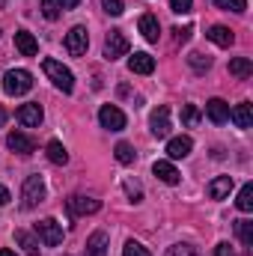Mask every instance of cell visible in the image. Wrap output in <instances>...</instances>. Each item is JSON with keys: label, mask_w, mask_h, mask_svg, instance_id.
Listing matches in <instances>:
<instances>
[{"label": "cell", "mask_w": 253, "mask_h": 256, "mask_svg": "<svg viewBox=\"0 0 253 256\" xmlns=\"http://www.w3.org/2000/svg\"><path fill=\"white\" fill-rule=\"evenodd\" d=\"M42 68H45V74H48V80L57 86V90H63L66 96L74 90V74H72V68H66L63 63H57V60H42Z\"/></svg>", "instance_id": "1"}, {"label": "cell", "mask_w": 253, "mask_h": 256, "mask_svg": "<svg viewBox=\"0 0 253 256\" xmlns=\"http://www.w3.org/2000/svg\"><path fill=\"white\" fill-rule=\"evenodd\" d=\"M45 182H42V176L39 173H33V176H27L24 179V185H21V206L24 208H36L39 202H45Z\"/></svg>", "instance_id": "2"}, {"label": "cell", "mask_w": 253, "mask_h": 256, "mask_svg": "<svg viewBox=\"0 0 253 256\" xmlns=\"http://www.w3.org/2000/svg\"><path fill=\"white\" fill-rule=\"evenodd\" d=\"M3 90H6L9 96H24V92L33 90V74H30L27 68H9V72L3 74Z\"/></svg>", "instance_id": "3"}, {"label": "cell", "mask_w": 253, "mask_h": 256, "mask_svg": "<svg viewBox=\"0 0 253 256\" xmlns=\"http://www.w3.org/2000/svg\"><path fill=\"white\" fill-rule=\"evenodd\" d=\"M63 45H66V51H68L72 57H84L86 48H90V33H86V27H80V24L72 27V30L66 33Z\"/></svg>", "instance_id": "4"}, {"label": "cell", "mask_w": 253, "mask_h": 256, "mask_svg": "<svg viewBox=\"0 0 253 256\" xmlns=\"http://www.w3.org/2000/svg\"><path fill=\"white\" fill-rule=\"evenodd\" d=\"M36 236L45 242V248H57V244L63 242V226H60L54 218H45V220L36 224Z\"/></svg>", "instance_id": "5"}, {"label": "cell", "mask_w": 253, "mask_h": 256, "mask_svg": "<svg viewBox=\"0 0 253 256\" xmlns=\"http://www.w3.org/2000/svg\"><path fill=\"white\" fill-rule=\"evenodd\" d=\"M126 54H128V39L120 30H110L108 39H104V57L114 63V60H120V57H126Z\"/></svg>", "instance_id": "6"}, {"label": "cell", "mask_w": 253, "mask_h": 256, "mask_svg": "<svg viewBox=\"0 0 253 256\" xmlns=\"http://www.w3.org/2000/svg\"><path fill=\"white\" fill-rule=\"evenodd\" d=\"M98 122H102V128H108V131H122L126 128V114L116 104H104L98 110Z\"/></svg>", "instance_id": "7"}, {"label": "cell", "mask_w": 253, "mask_h": 256, "mask_svg": "<svg viewBox=\"0 0 253 256\" xmlns=\"http://www.w3.org/2000/svg\"><path fill=\"white\" fill-rule=\"evenodd\" d=\"M68 212L72 214H96L98 208H102V202L96 200V196H84V194H74V196H68Z\"/></svg>", "instance_id": "8"}, {"label": "cell", "mask_w": 253, "mask_h": 256, "mask_svg": "<svg viewBox=\"0 0 253 256\" xmlns=\"http://www.w3.org/2000/svg\"><path fill=\"white\" fill-rule=\"evenodd\" d=\"M149 126H152V134H155V137H167V134H170V108H167V104L155 108L152 116H149Z\"/></svg>", "instance_id": "9"}, {"label": "cell", "mask_w": 253, "mask_h": 256, "mask_svg": "<svg viewBox=\"0 0 253 256\" xmlns=\"http://www.w3.org/2000/svg\"><path fill=\"white\" fill-rule=\"evenodd\" d=\"M42 120H45V114H42V108L36 104V102H30V104H21L18 108V122L27 128H39L42 126Z\"/></svg>", "instance_id": "10"}, {"label": "cell", "mask_w": 253, "mask_h": 256, "mask_svg": "<svg viewBox=\"0 0 253 256\" xmlns=\"http://www.w3.org/2000/svg\"><path fill=\"white\" fill-rule=\"evenodd\" d=\"M6 146H9L12 152H18V155H33L36 140H33V137H27V134H21V131H12V134L6 137Z\"/></svg>", "instance_id": "11"}, {"label": "cell", "mask_w": 253, "mask_h": 256, "mask_svg": "<svg viewBox=\"0 0 253 256\" xmlns=\"http://www.w3.org/2000/svg\"><path fill=\"white\" fill-rule=\"evenodd\" d=\"M128 68L134 74H152L155 72V57L146 51H134V57H128Z\"/></svg>", "instance_id": "12"}, {"label": "cell", "mask_w": 253, "mask_h": 256, "mask_svg": "<svg viewBox=\"0 0 253 256\" xmlns=\"http://www.w3.org/2000/svg\"><path fill=\"white\" fill-rule=\"evenodd\" d=\"M15 48H18L24 57H36V54H39V42H36V36H33L30 30H18V33H15Z\"/></svg>", "instance_id": "13"}, {"label": "cell", "mask_w": 253, "mask_h": 256, "mask_svg": "<svg viewBox=\"0 0 253 256\" xmlns=\"http://www.w3.org/2000/svg\"><path fill=\"white\" fill-rule=\"evenodd\" d=\"M206 116H208L214 126H224V122L230 120V104H226L224 98H212V102L206 104Z\"/></svg>", "instance_id": "14"}, {"label": "cell", "mask_w": 253, "mask_h": 256, "mask_svg": "<svg viewBox=\"0 0 253 256\" xmlns=\"http://www.w3.org/2000/svg\"><path fill=\"white\" fill-rule=\"evenodd\" d=\"M232 176H218V179H212L208 182V188H206V194L212 196V200H226L230 196V191H232Z\"/></svg>", "instance_id": "15"}, {"label": "cell", "mask_w": 253, "mask_h": 256, "mask_svg": "<svg viewBox=\"0 0 253 256\" xmlns=\"http://www.w3.org/2000/svg\"><path fill=\"white\" fill-rule=\"evenodd\" d=\"M152 173H155L164 185H179V179H182L179 170H176L170 161H155V164H152Z\"/></svg>", "instance_id": "16"}, {"label": "cell", "mask_w": 253, "mask_h": 256, "mask_svg": "<svg viewBox=\"0 0 253 256\" xmlns=\"http://www.w3.org/2000/svg\"><path fill=\"white\" fill-rule=\"evenodd\" d=\"M190 149H194V140L190 137H173L170 143H167V155L173 158V161H179V158H188L190 155Z\"/></svg>", "instance_id": "17"}, {"label": "cell", "mask_w": 253, "mask_h": 256, "mask_svg": "<svg viewBox=\"0 0 253 256\" xmlns=\"http://www.w3.org/2000/svg\"><path fill=\"white\" fill-rule=\"evenodd\" d=\"M140 33H143V39L146 42H158V36H161V24H158V18L155 15H140Z\"/></svg>", "instance_id": "18"}, {"label": "cell", "mask_w": 253, "mask_h": 256, "mask_svg": "<svg viewBox=\"0 0 253 256\" xmlns=\"http://www.w3.org/2000/svg\"><path fill=\"white\" fill-rule=\"evenodd\" d=\"M84 256H108V232H92L86 238V254Z\"/></svg>", "instance_id": "19"}, {"label": "cell", "mask_w": 253, "mask_h": 256, "mask_svg": "<svg viewBox=\"0 0 253 256\" xmlns=\"http://www.w3.org/2000/svg\"><path fill=\"white\" fill-rule=\"evenodd\" d=\"M230 116H232V122L238 128H248L253 126V108H250V102H242V104H236V110H230Z\"/></svg>", "instance_id": "20"}, {"label": "cell", "mask_w": 253, "mask_h": 256, "mask_svg": "<svg viewBox=\"0 0 253 256\" xmlns=\"http://www.w3.org/2000/svg\"><path fill=\"white\" fill-rule=\"evenodd\" d=\"M206 36H208V39H212L214 45H220V48H230V45L236 42L232 30H230V27H224V24H214V27H212V30H208Z\"/></svg>", "instance_id": "21"}, {"label": "cell", "mask_w": 253, "mask_h": 256, "mask_svg": "<svg viewBox=\"0 0 253 256\" xmlns=\"http://www.w3.org/2000/svg\"><path fill=\"white\" fill-rule=\"evenodd\" d=\"M15 244H18L27 256H39V242H36L27 230H15Z\"/></svg>", "instance_id": "22"}, {"label": "cell", "mask_w": 253, "mask_h": 256, "mask_svg": "<svg viewBox=\"0 0 253 256\" xmlns=\"http://www.w3.org/2000/svg\"><path fill=\"white\" fill-rule=\"evenodd\" d=\"M45 155H48V161H51V164H57V167L68 164V152H66V146L60 143V140H51V143L45 146Z\"/></svg>", "instance_id": "23"}, {"label": "cell", "mask_w": 253, "mask_h": 256, "mask_svg": "<svg viewBox=\"0 0 253 256\" xmlns=\"http://www.w3.org/2000/svg\"><path fill=\"white\" fill-rule=\"evenodd\" d=\"M230 74H236V78H250L253 60L250 57H232V60H230Z\"/></svg>", "instance_id": "24"}, {"label": "cell", "mask_w": 253, "mask_h": 256, "mask_svg": "<svg viewBox=\"0 0 253 256\" xmlns=\"http://www.w3.org/2000/svg\"><path fill=\"white\" fill-rule=\"evenodd\" d=\"M188 66L196 72V74H202V72H208V68H212V57H206V54L194 51V54H188Z\"/></svg>", "instance_id": "25"}, {"label": "cell", "mask_w": 253, "mask_h": 256, "mask_svg": "<svg viewBox=\"0 0 253 256\" xmlns=\"http://www.w3.org/2000/svg\"><path fill=\"white\" fill-rule=\"evenodd\" d=\"M236 206H238V212H253V185H250V182H248V185H242Z\"/></svg>", "instance_id": "26"}, {"label": "cell", "mask_w": 253, "mask_h": 256, "mask_svg": "<svg viewBox=\"0 0 253 256\" xmlns=\"http://www.w3.org/2000/svg\"><path fill=\"white\" fill-rule=\"evenodd\" d=\"M114 155H116V161H120V164H134V158H137V155H134V146L126 143V140H122V143H116Z\"/></svg>", "instance_id": "27"}, {"label": "cell", "mask_w": 253, "mask_h": 256, "mask_svg": "<svg viewBox=\"0 0 253 256\" xmlns=\"http://www.w3.org/2000/svg\"><path fill=\"white\" fill-rule=\"evenodd\" d=\"M236 232L242 238V244H253V220H236Z\"/></svg>", "instance_id": "28"}, {"label": "cell", "mask_w": 253, "mask_h": 256, "mask_svg": "<svg viewBox=\"0 0 253 256\" xmlns=\"http://www.w3.org/2000/svg\"><path fill=\"white\" fill-rule=\"evenodd\" d=\"M182 122L188 128H194L200 122V108H196V104H185V108H182Z\"/></svg>", "instance_id": "29"}, {"label": "cell", "mask_w": 253, "mask_h": 256, "mask_svg": "<svg viewBox=\"0 0 253 256\" xmlns=\"http://www.w3.org/2000/svg\"><path fill=\"white\" fill-rule=\"evenodd\" d=\"M218 9H226V12H244L248 9V0H214Z\"/></svg>", "instance_id": "30"}, {"label": "cell", "mask_w": 253, "mask_h": 256, "mask_svg": "<svg viewBox=\"0 0 253 256\" xmlns=\"http://www.w3.org/2000/svg\"><path fill=\"white\" fill-rule=\"evenodd\" d=\"M39 6H42V15H45L48 21H57V18H60V6H57V0H42Z\"/></svg>", "instance_id": "31"}, {"label": "cell", "mask_w": 253, "mask_h": 256, "mask_svg": "<svg viewBox=\"0 0 253 256\" xmlns=\"http://www.w3.org/2000/svg\"><path fill=\"white\" fill-rule=\"evenodd\" d=\"M102 9H104L108 15H114V18H120V15L126 12V3H122V0H102Z\"/></svg>", "instance_id": "32"}, {"label": "cell", "mask_w": 253, "mask_h": 256, "mask_svg": "<svg viewBox=\"0 0 253 256\" xmlns=\"http://www.w3.org/2000/svg\"><path fill=\"white\" fill-rule=\"evenodd\" d=\"M122 256H152V254H149L140 242H128L126 248H122Z\"/></svg>", "instance_id": "33"}, {"label": "cell", "mask_w": 253, "mask_h": 256, "mask_svg": "<svg viewBox=\"0 0 253 256\" xmlns=\"http://www.w3.org/2000/svg\"><path fill=\"white\" fill-rule=\"evenodd\" d=\"M164 256H196V250L190 244H173V248H167Z\"/></svg>", "instance_id": "34"}, {"label": "cell", "mask_w": 253, "mask_h": 256, "mask_svg": "<svg viewBox=\"0 0 253 256\" xmlns=\"http://www.w3.org/2000/svg\"><path fill=\"white\" fill-rule=\"evenodd\" d=\"M190 6H194V0H170V9H173L176 15H188Z\"/></svg>", "instance_id": "35"}, {"label": "cell", "mask_w": 253, "mask_h": 256, "mask_svg": "<svg viewBox=\"0 0 253 256\" xmlns=\"http://www.w3.org/2000/svg\"><path fill=\"white\" fill-rule=\"evenodd\" d=\"M173 33H176V42H188L190 33H194V27H188V24H185V27H176Z\"/></svg>", "instance_id": "36"}, {"label": "cell", "mask_w": 253, "mask_h": 256, "mask_svg": "<svg viewBox=\"0 0 253 256\" xmlns=\"http://www.w3.org/2000/svg\"><path fill=\"white\" fill-rule=\"evenodd\" d=\"M126 191H128V196H131V202H140L143 194H140V188H137L134 182H126Z\"/></svg>", "instance_id": "37"}, {"label": "cell", "mask_w": 253, "mask_h": 256, "mask_svg": "<svg viewBox=\"0 0 253 256\" xmlns=\"http://www.w3.org/2000/svg\"><path fill=\"white\" fill-rule=\"evenodd\" d=\"M214 256H236V250H232V248H230L226 242H220V244L214 248Z\"/></svg>", "instance_id": "38"}, {"label": "cell", "mask_w": 253, "mask_h": 256, "mask_svg": "<svg viewBox=\"0 0 253 256\" xmlns=\"http://www.w3.org/2000/svg\"><path fill=\"white\" fill-rule=\"evenodd\" d=\"M78 3H80V0H57V6H60V9H74V6H78Z\"/></svg>", "instance_id": "39"}, {"label": "cell", "mask_w": 253, "mask_h": 256, "mask_svg": "<svg viewBox=\"0 0 253 256\" xmlns=\"http://www.w3.org/2000/svg\"><path fill=\"white\" fill-rule=\"evenodd\" d=\"M9 200H12V196H9V191H6V188H3V185H0V206H6V202H9Z\"/></svg>", "instance_id": "40"}, {"label": "cell", "mask_w": 253, "mask_h": 256, "mask_svg": "<svg viewBox=\"0 0 253 256\" xmlns=\"http://www.w3.org/2000/svg\"><path fill=\"white\" fill-rule=\"evenodd\" d=\"M0 256H18V254H15V250H9V248H3V250H0Z\"/></svg>", "instance_id": "41"}, {"label": "cell", "mask_w": 253, "mask_h": 256, "mask_svg": "<svg viewBox=\"0 0 253 256\" xmlns=\"http://www.w3.org/2000/svg\"><path fill=\"white\" fill-rule=\"evenodd\" d=\"M3 122H6V110L0 108V126H3Z\"/></svg>", "instance_id": "42"}]
</instances>
